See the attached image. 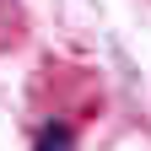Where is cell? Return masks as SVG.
Listing matches in <instances>:
<instances>
[{"instance_id":"obj_1","label":"cell","mask_w":151,"mask_h":151,"mask_svg":"<svg viewBox=\"0 0 151 151\" xmlns=\"http://www.w3.org/2000/svg\"><path fill=\"white\" fill-rule=\"evenodd\" d=\"M32 151H76V129L70 124H43V129H38V135H32Z\"/></svg>"}]
</instances>
